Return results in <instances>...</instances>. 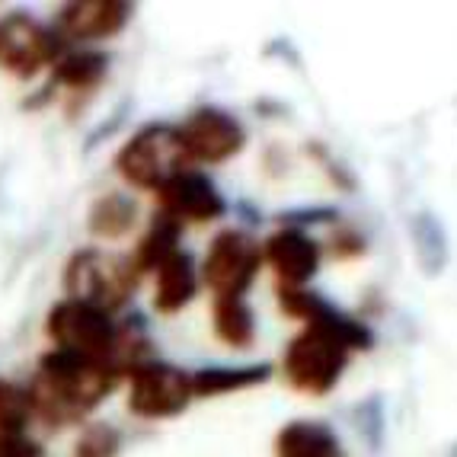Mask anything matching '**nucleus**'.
<instances>
[{
	"label": "nucleus",
	"instance_id": "nucleus-13",
	"mask_svg": "<svg viewBox=\"0 0 457 457\" xmlns=\"http://www.w3.org/2000/svg\"><path fill=\"white\" fill-rule=\"evenodd\" d=\"M275 457H343V445L327 422L295 420L275 435Z\"/></svg>",
	"mask_w": 457,
	"mask_h": 457
},
{
	"label": "nucleus",
	"instance_id": "nucleus-8",
	"mask_svg": "<svg viewBox=\"0 0 457 457\" xmlns=\"http://www.w3.org/2000/svg\"><path fill=\"white\" fill-rule=\"evenodd\" d=\"M176 129H179V137H183L189 163H205V167L224 163V161H230V157H237L246 145L244 125L218 106L195 109V112H192L183 125H176Z\"/></svg>",
	"mask_w": 457,
	"mask_h": 457
},
{
	"label": "nucleus",
	"instance_id": "nucleus-5",
	"mask_svg": "<svg viewBox=\"0 0 457 457\" xmlns=\"http://www.w3.org/2000/svg\"><path fill=\"white\" fill-rule=\"evenodd\" d=\"M46 329L54 339V349L103 361L109 368V355H112L115 336H119V323L112 320V313L64 297L62 304H54L48 311Z\"/></svg>",
	"mask_w": 457,
	"mask_h": 457
},
{
	"label": "nucleus",
	"instance_id": "nucleus-10",
	"mask_svg": "<svg viewBox=\"0 0 457 457\" xmlns=\"http://www.w3.org/2000/svg\"><path fill=\"white\" fill-rule=\"evenodd\" d=\"M135 7L125 0H74L58 10V36L64 42H99L129 26Z\"/></svg>",
	"mask_w": 457,
	"mask_h": 457
},
{
	"label": "nucleus",
	"instance_id": "nucleus-6",
	"mask_svg": "<svg viewBox=\"0 0 457 457\" xmlns=\"http://www.w3.org/2000/svg\"><path fill=\"white\" fill-rule=\"evenodd\" d=\"M68 42L36 16L13 10L0 16V68L16 77H36L68 52Z\"/></svg>",
	"mask_w": 457,
	"mask_h": 457
},
{
	"label": "nucleus",
	"instance_id": "nucleus-2",
	"mask_svg": "<svg viewBox=\"0 0 457 457\" xmlns=\"http://www.w3.org/2000/svg\"><path fill=\"white\" fill-rule=\"evenodd\" d=\"M137 282H141V272L135 269L131 256L96 250V246L77 250L64 266V291L71 301H84L106 313L125 307Z\"/></svg>",
	"mask_w": 457,
	"mask_h": 457
},
{
	"label": "nucleus",
	"instance_id": "nucleus-16",
	"mask_svg": "<svg viewBox=\"0 0 457 457\" xmlns=\"http://www.w3.org/2000/svg\"><path fill=\"white\" fill-rule=\"evenodd\" d=\"M179 234H183L179 224H173L170 218H163V214H154L147 234L141 237V244L131 253V262H135L137 272L141 275L154 272L163 260H170V256L179 250Z\"/></svg>",
	"mask_w": 457,
	"mask_h": 457
},
{
	"label": "nucleus",
	"instance_id": "nucleus-12",
	"mask_svg": "<svg viewBox=\"0 0 457 457\" xmlns=\"http://www.w3.org/2000/svg\"><path fill=\"white\" fill-rule=\"evenodd\" d=\"M154 307L157 313H179L189 307V301L198 291V269L186 250H176L170 260H163L154 269Z\"/></svg>",
	"mask_w": 457,
	"mask_h": 457
},
{
	"label": "nucleus",
	"instance_id": "nucleus-15",
	"mask_svg": "<svg viewBox=\"0 0 457 457\" xmlns=\"http://www.w3.org/2000/svg\"><path fill=\"white\" fill-rule=\"evenodd\" d=\"M137 205L131 202V195L125 192H106L103 198H96L87 218V228L99 240H119L135 228Z\"/></svg>",
	"mask_w": 457,
	"mask_h": 457
},
{
	"label": "nucleus",
	"instance_id": "nucleus-4",
	"mask_svg": "<svg viewBox=\"0 0 457 457\" xmlns=\"http://www.w3.org/2000/svg\"><path fill=\"white\" fill-rule=\"evenodd\" d=\"M262 269V244L246 230L228 228L208 244L198 278L214 297H244Z\"/></svg>",
	"mask_w": 457,
	"mask_h": 457
},
{
	"label": "nucleus",
	"instance_id": "nucleus-1",
	"mask_svg": "<svg viewBox=\"0 0 457 457\" xmlns=\"http://www.w3.org/2000/svg\"><path fill=\"white\" fill-rule=\"evenodd\" d=\"M115 384L119 378L103 361L52 349L38 359L32 384L26 390H29L32 416L52 428H64L84 422L112 394Z\"/></svg>",
	"mask_w": 457,
	"mask_h": 457
},
{
	"label": "nucleus",
	"instance_id": "nucleus-17",
	"mask_svg": "<svg viewBox=\"0 0 457 457\" xmlns=\"http://www.w3.org/2000/svg\"><path fill=\"white\" fill-rule=\"evenodd\" d=\"M109 71L106 54L99 52H64L54 62V84H64L71 90H93L103 84V77Z\"/></svg>",
	"mask_w": 457,
	"mask_h": 457
},
{
	"label": "nucleus",
	"instance_id": "nucleus-11",
	"mask_svg": "<svg viewBox=\"0 0 457 457\" xmlns=\"http://www.w3.org/2000/svg\"><path fill=\"white\" fill-rule=\"evenodd\" d=\"M262 262L272 266L282 288H304L320 269V244L297 228L275 230L262 244Z\"/></svg>",
	"mask_w": 457,
	"mask_h": 457
},
{
	"label": "nucleus",
	"instance_id": "nucleus-3",
	"mask_svg": "<svg viewBox=\"0 0 457 457\" xmlns=\"http://www.w3.org/2000/svg\"><path fill=\"white\" fill-rule=\"evenodd\" d=\"M189 157H186L183 137L179 129L167 122H151L141 131L125 141V147L115 157V170L125 183L145 192H161L163 186L189 170Z\"/></svg>",
	"mask_w": 457,
	"mask_h": 457
},
{
	"label": "nucleus",
	"instance_id": "nucleus-14",
	"mask_svg": "<svg viewBox=\"0 0 457 457\" xmlns=\"http://www.w3.org/2000/svg\"><path fill=\"white\" fill-rule=\"evenodd\" d=\"M212 323L214 336L230 349H250L256 339V313L246 304V297H214Z\"/></svg>",
	"mask_w": 457,
	"mask_h": 457
},
{
	"label": "nucleus",
	"instance_id": "nucleus-21",
	"mask_svg": "<svg viewBox=\"0 0 457 457\" xmlns=\"http://www.w3.org/2000/svg\"><path fill=\"white\" fill-rule=\"evenodd\" d=\"M0 457H48L29 435H0Z\"/></svg>",
	"mask_w": 457,
	"mask_h": 457
},
{
	"label": "nucleus",
	"instance_id": "nucleus-19",
	"mask_svg": "<svg viewBox=\"0 0 457 457\" xmlns=\"http://www.w3.org/2000/svg\"><path fill=\"white\" fill-rule=\"evenodd\" d=\"M32 420L29 390L0 378V435H26Z\"/></svg>",
	"mask_w": 457,
	"mask_h": 457
},
{
	"label": "nucleus",
	"instance_id": "nucleus-18",
	"mask_svg": "<svg viewBox=\"0 0 457 457\" xmlns=\"http://www.w3.org/2000/svg\"><path fill=\"white\" fill-rule=\"evenodd\" d=\"M269 378L266 365L253 368H205L192 374V394L195 396H218L228 390H244L253 384H262Z\"/></svg>",
	"mask_w": 457,
	"mask_h": 457
},
{
	"label": "nucleus",
	"instance_id": "nucleus-9",
	"mask_svg": "<svg viewBox=\"0 0 457 457\" xmlns=\"http://www.w3.org/2000/svg\"><path fill=\"white\" fill-rule=\"evenodd\" d=\"M228 202L218 192V186L208 179L202 170L189 167L179 176H173L161 192H157V214L170 218L179 228L189 224H212L224 218Z\"/></svg>",
	"mask_w": 457,
	"mask_h": 457
},
{
	"label": "nucleus",
	"instance_id": "nucleus-20",
	"mask_svg": "<svg viewBox=\"0 0 457 457\" xmlns=\"http://www.w3.org/2000/svg\"><path fill=\"white\" fill-rule=\"evenodd\" d=\"M122 448V438L112 426L106 422H96V426H87L80 442H77V454L74 457H115Z\"/></svg>",
	"mask_w": 457,
	"mask_h": 457
},
{
	"label": "nucleus",
	"instance_id": "nucleus-7",
	"mask_svg": "<svg viewBox=\"0 0 457 457\" xmlns=\"http://www.w3.org/2000/svg\"><path fill=\"white\" fill-rule=\"evenodd\" d=\"M195 400L192 374L170 361L151 359L137 371H131L129 410L137 420H173Z\"/></svg>",
	"mask_w": 457,
	"mask_h": 457
}]
</instances>
